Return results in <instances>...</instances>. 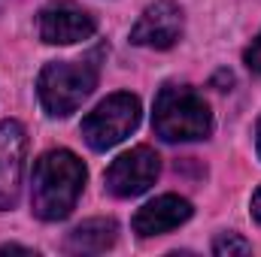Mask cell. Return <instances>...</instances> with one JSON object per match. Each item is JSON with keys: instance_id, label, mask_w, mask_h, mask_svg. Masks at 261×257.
Returning <instances> with one entry per match:
<instances>
[{"instance_id": "obj_14", "label": "cell", "mask_w": 261, "mask_h": 257, "mask_svg": "<svg viewBox=\"0 0 261 257\" xmlns=\"http://www.w3.org/2000/svg\"><path fill=\"white\" fill-rule=\"evenodd\" d=\"M258 154H261V121H258Z\"/></svg>"}, {"instance_id": "obj_6", "label": "cell", "mask_w": 261, "mask_h": 257, "mask_svg": "<svg viewBox=\"0 0 261 257\" xmlns=\"http://www.w3.org/2000/svg\"><path fill=\"white\" fill-rule=\"evenodd\" d=\"M94 18L70 3V0H58V3H49L43 6L40 12V40L49 43V46H73V43H82L94 34Z\"/></svg>"}, {"instance_id": "obj_3", "label": "cell", "mask_w": 261, "mask_h": 257, "mask_svg": "<svg viewBox=\"0 0 261 257\" xmlns=\"http://www.w3.org/2000/svg\"><path fill=\"white\" fill-rule=\"evenodd\" d=\"M97 85V64L88 61H55L46 64L37 79V94L52 118H64L82 106Z\"/></svg>"}, {"instance_id": "obj_1", "label": "cell", "mask_w": 261, "mask_h": 257, "mask_svg": "<svg viewBox=\"0 0 261 257\" xmlns=\"http://www.w3.org/2000/svg\"><path fill=\"white\" fill-rule=\"evenodd\" d=\"M85 185V164L67 151H46L34 167L31 182V209L43 221H61L76 209V200Z\"/></svg>"}, {"instance_id": "obj_7", "label": "cell", "mask_w": 261, "mask_h": 257, "mask_svg": "<svg viewBox=\"0 0 261 257\" xmlns=\"http://www.w3.org/2000/svg\"><path fill=\"white\" fill-rule=\"evenodd\" d=\"M182 37V9L173 0H155L146 6L140 21L130 30V43L146 49H170Z\"/></svg>"}, {"instance_id": "obj_5", "label": "cell", "mask_w": 261, "mask_h": 257, "mask_svg": "<svg viewBox=\"0 0 261 257\" xmlns=\"http://www.w3.org/2000/svg\"><path fill=\"white\" fill-rule=\"evenodd\" d=\"M158 173H161L158 154L149 145H137L110 164L103 182H107V191L116 194V197H140L143 191H149L155 185Z\"/></svg>"}, {"instance_id": "obj_4", "label": "cell", "mask_w": 261, "mask_h": 257, "mask_svg": "<svg viewBox=\"0 0 261 257\" xmlns=\"http://www.w3.org/2000/svg\"><path fill=\"white\" fill-rule=\"evenodd\" d=\"M140 124V100L134 94H113L82 121V139L94 151H107L130 136Z\"/></svg>"}, {"instance_id": "obj_12", "label": "cell", "mask_w": 261, "mask_h": 257, "mask_svg": "<svg viewBox=\"0 0 261 257\" xmlns=\"http://www.w3.org/2000/svg\"><path fill=\"white\" fill-rule=\"evenodd\" d=\"M246 67H249L252 73H258V76H261V34L252 40V46L246 49Z\"/></svg>"}, {"instance_id": "obj_9", "label": "cell", "mask_w": 261, "mask_h": 257, "mask_svg": "<svg viewBox=\"0 0 261 257\" xmlns=\"http://www.w3.org/2000/svg\"><path fill=\"white\" fill-rule=\"evenodd\" d=\"M189 218H192V203L176 197V194H164V197H155L152 203H146L143 209H137L130 227L137 236L149 239V236H161V233L176 230Z\"/></svg>"}, {"instance_id": "obj_10", "label": "cell", "mask_w": 261, "mask_h": 257, "mask_svg": "<svg viewBox=\"0 0 261 257\" xmlns=\"http://www.w3.org/2000/svg\"><path fill=\"white\" fill-rule=\"evenodd\" d=\"M116 236H119V227L113 218H91L79 224L76 230H70L67 251L70 254H100L116 245Z\"/></svg>"}, {"instance_id": "obj_2", "label": "cell", "mask_w": 261, "mask_h": 257, "mask_svg": "<svg viewBox=\"0 0 261 257\" xmlns=\"http://www.w3.org/2000/svg\"><path fill=\"white\" fill-rule=\"evenodd\" d=\"M155 133L164 142H192L206 139L213 130V115L206 100L195 88L186 85H164L155 97V112H152Z\"/></svg>"}, {"instance_id": "obj_13", "label": "cell", "mask_w": 261, "mask_h": 257, "mask_svg": "<svg viewBox=\"0 0 261 257\" xmlns=\"http://www.w3.org/2000/svg\"><path fill=\"white\" fill-rule=\"evenodd\" d=\"M252 218H255V221L261 224V188L252 194Z\"/></svg>"}, {"instance_id": "obj_8", "label": "cell", "mask_w": 261, "mask_h": 257, "mask_svg": "<svg viewBox=\"0 0 261 257\" xmlns=\"http://www.w3.org/2000/svg\"><path fill=\"white\" fill-rule=\"evenodd\" d=\"M28 136L18 121H0V212L15 206L24 176Z\"/></svg>"}, {"instance_id": "obj_11", "label": "cell", "mask_w": 261, "mask_h": 257, "mask_svg": "<svg viewBox=\"0 0 261 257\" xmlns=\"http://www.w3.org/2000/svg\"><path fill=\"white\" fill-rule=\"evenodd\" d=\"M249 251H252V245H249L243 236H237V233H222V236H216V242H213V254H219V257L249 254Z\"/></svg>"}]
</instances>
